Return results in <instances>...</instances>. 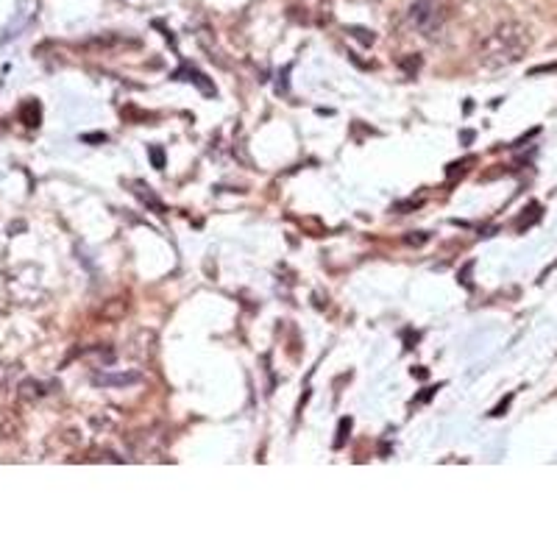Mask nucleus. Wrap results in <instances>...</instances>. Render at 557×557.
<instances>
[{
  "label": "nucleus",
  "mask_w": 557,
  "mask_h": 557,
  "mask_svg": "<svg viewBox=\"0 0 557 557\" xmlns=\"http://www.w3.org/2000/svg\"><path fill=\"white\" fill-rule=\"evenodd\" d=\"M526 51H529L526 26L510 20V23H502L499 28H493L485 37V42L479 45V65L488 67V70H499V67L515 65Z\"/></svg>",
  "instance_id": "obj_1"
},
{
  "label": "nucleus",
  "mask_w": 557,
  "mask_h": 557,
  "mask_svg": "<svg viewBox=\"0 0 557 557\" xmlns=\"http://www.w3.org/2000/svg\"><path fill=\"white\" fill-rule=\"evenodd\" d=\"M37 12H40V0H17V9H15V17L9 20L3 37H0V42H9L15 37H20L34 20H37Z\"/></svg>",
  "instance_id": "obj_2"
},
{
  "label": "nucleus",
  "mask_w": 557,
  "mask_h": 557,
  "mask_svg": "<svg viewBox=\"0 0 557 557\" xmlns=\"http://www.w3.org/2000/svg\"><path fill=\"white\" fill-rule=\"evenodd\" d=\"M410 20L418 28H432V23L438 20V0H415L410 9Z\"/></svg>",
  "instance_id": "obj_3"
},
{
  "label": "nucleus",
  "mask_w": 557,
  "mask_h": 557,
  "mask_svg": "<svg viewBox=\"0 0 557 557\" xmlns=\"http://www.w3.org/2000/svg\"><path fill=\"white\" fill-rule=\"evenodd\" d=\"M139 379H142L139 374H117V377H112V374H95L92 377V382L98 388H123V385H134Z\"/></svg>",
  "instance_id": "obj_4"
},
{
  "label": "nucleus",
  "mask_w": 557,
  "mask_h": 557,
  "mask_svg": "<svg viewBox=\"0 0 557 557\" xmlns=\"http://www.w3.org/2000/svg\"><path fill=\"white\" fill-rule=\"evenodd\" d=\"M173 78H178V81H193L204 95H215V87L207 81V76L204 73H198V70H193V67H181Z\"/></svg>",
  "instance_id": "obj_5"
},
{
  "label": "nucleus",
  "mask_w": 557,
  "mask_h": 557,
  "mask_svg": "<svg viewBox=\"0 0 557 557\" xmlns=\"http://www.w3.org/2000/svg\"><path fill=\"white\" fill-rule=\"evenodd\" d=\"M20 120H23L28 128H37L40 120H42V109H40V103H37V101H26L23 109H20Z\"/></svg>",
  "instance_id": "obj_6"
},
{
  "label": "nucleus",
  "mask_w": 557,
  "mask_h": 557,
  "mask_svg": "<svg viewBox=\"0 0 557 557\" xmlns=\"http://www.w3.org/2000/svg\"><path fill=\"white\" fill-rule=\"evenodd\" d=\"M137 196H139V198H142V201H145V204H151V207H153V209H156V212H159V215H162V212H164V204H162V201H159V198H156V196H153V193H151V190H148V193H145V187H139V184H137Z\"/></svg>",
  "instance_id": "obj_7"
},
{
  "label": "nucleus",
  "mask_w": 557,
  "mask_h": 557,
  "mask_svg": "<svg viewBox=\"0 0 557 557\" xmlns=\"http://www.w3.org/2000/svg\"><path fill=\"white\" fill-rule=\"evenodd\" d=\"M348 34L354 37V40H359L362 45H374V34H370V31H365V28H348Z\"/></svg>",
  "instance_id": "obj_8"
},
{
  "label": "nucleus",
  "mask_w": 557,
  "mask_h": 557,
  "mask_svg": "<svg viewBox=\"0 0 557 557\" xmlns=\"http://www.w3.org/2000/svg\"><path fill=\"white\" fill-rule=\"evenodd\" d=\"M148 156H151V162H153V167H156V170H162V167H164V151H162L159 145H151V148H148Z\"/></svg>",
  "instance_id": "obj_9"
},
{
  "label": "nucleus",
  "mask_w": 557,
  "mask_h": 557,
  "mask_svg": "<svg viewBox=\"0 0 557 557\" xmlns=\"http://www.w3.org/2000/svg\"><path fill=\"white\" fill-rule=\"evenodd\" d=\"M20 396H23V399H28V402H31V399H40V396H42V388H40L37 382H26Z\"/></svg>",
  "instance_id": "obj_10"
},
{
  "label": "nucleus",
  "mask_w": 557,
  "mask_h": 557,
  "mask_svg": "<svg viewBox=\"0 0 557 557\" xmlns=\"http://www.w3.org/2000/svg\"><path fill=\"white\" fill-rule=\"evenodd\" d=\"M345 429H351V418H343V421H340V438L334 440V446H337V449H340V446H343V440H345Z\"/></svg>",
  "instance_id": "obj_11"
},
{
  "label": "nucleus",
  "mask_w": 557,
  "mask_h": 557,
  "mask_svg": "<svg viewBox=\"0 0 557 557\" xmlns=\"http://www.w3.org/2000/svg\"><path fill=\"white\" fill-rule=\"evenodd\" d=\"M84 142H106V134H84Z\"/></svg>",
  "instance_id": "obj_12"
},
{
  "label": "nucleus",
  "mask_w": 557,
  "mask_h": 557,
  "mask_svg": "<svg viewBox=\"0 0 557 557\" xmlns=\"http://www.w3.org/2000/svg\"><path fill=\"white\" fill-rule=\"evenodd\" d=\"M510 402H513V396H507V399H504V402H502V404H499V407H496V410H493L490 415H502V413L507 410V404H510Z\"/></svg>",
  "instance_id": "obj_13"
}]
</instances>
